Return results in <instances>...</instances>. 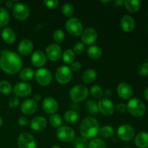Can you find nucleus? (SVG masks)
<instances>
[{
  "label": "nucleus",
  "instance_id": "nucleus-25",
  "mask_svg": "<svg viewBox=\"0 0 148 148\" xmlns=\"http://www.w3.org/2000/svg\"><path fill=\"white\" fill-rule=\"evenodd\" d=\"M97 78V72L95 69H89L82 74V80L87 84L93 82Z\"/></svg>",
  "mask_w": 148,
  "mask_h": 148
},
{
  "label": "nucleus",
  "instance_id": "nucleus-48",
  "mask_svg": "<svg viewBox=\"0 0 148 148\" xmlns=\"http://www.w3.org/2000/svg\"><path fill=\"white\" fill-rule=\"evenodd\" d=\"M104 96H105V98H106V99H109L112 96V92L110 90H106L104 92Z\"/></svg>",
  "mask_w": 148,
  "mask_h": 148
},
{
  "label": "nucleus",
  "instance_id": "nucleus-44",
  "mask_svg": "<svg viewBox=\"0 0 148 148\" xmlns=\"http://www.w3.org/2000/svg\"><path fill=\"white\" fill-rule=\"evenodd\" d=\"M43 4H44L48 8L53 9L59 5V1H58V0H53V1H52V0H51V1L45 0V1H43Z\"/></svg>",
  "mask_w": 148,
  "mask_h": 148
},
{
  "label": "nucleus",
  "instance_id": "nucleus-41",
  "mask_svg": "<svg viewBox=\"0 0 148 148\" xmlns=\"http://www.w3.org/2000/svg\"><path fill=\"white\" fill-rule=\"evenodd\" d=\"M138 73L141 76H147V75H148V62L142 64L139 66Z\"/></svg>",
  "mask_w": 148,
  "mask_h": 148
},
{
  "label": "nucleus",
  "instance_id": "nucleus-55",
  "mask_svg": "<svg viewBox=\"0 0 148 148\" xmlns=\"http://www.w3.org/2000/svg\"><path fill=\"white\" fill-rule=\"evenodd\" d=\"M101 2H102V3H108V2H110V1H109V0H108V1H101Z\"/></svg>",
  "mask_w": 148,
  "mask_h": 148
},
{
  "label": "nucleus",
  "instance_id": "nucleus-7",
  "mask_svg": "<svg viewBox=\"0 0 148 148\" xmlns=\"http://www.w3.org/2000/svg\"><path fill=\"white\" fill-rule=\"evenodd\" d=\"M36 79L41 86H47L52 80L51 72L46 68H40L36 72Z\"/></svg>",
  "mask_w": 148,
  "mask_h": 148
},
{
  "label": "nucleus",
  "instance_id": "nucleus-50",
  "mask_svg": "<svg viewBox=\"0 0 148 148\" xmlns=\"http://www.w3.org/2000/svg\"><path fill=\"white\" fill-rule=\"evenodd\" d=\"M123 4H124V1L122 0H116L114 2V4L116 7H121Z\"/></svg>",
  "mask_w": 148,
  "mask_h": 148
},
{
  "label": "nucleus",
  "instance_id": "nucleus-27",
  "mask_svg": "<svg viewBox=\"0 0 148 148\" xmlns=\"http://www.w3.org/2000/svg\"><path fill=\"white\" fill-rule=\"evenodd\" d=\"M87 54L92 59H98L102 55V51L98 46H90L87 49Z\"/></svg>",
  "mask_w": 148,
  "mask_h": 148
},
{
  "label": "nucleus",
  "instance_id": "nucleus-43",
  "mask_svg": "<svg viewBox=\"0 0 148 148\" xmlns=\"http://www.w3.org/2000/svg\"><path fill=\"white\" fill-rule=\"evenodd\" d=\"M20 103L18 98L17 96H12L10 98L8 102V105L10 108H16Z\"/></svg>",
  "mask_w": 148,
  "mask_h": 148
},
{
  "label": "nucleus",
  "instance_id": "nucleus-51",
  "mask_svg": "<svg viewBox=\"0 0 148 148\" xmlns=\"http://www.w3.org/2000/svg\"><path fill=\"white\" fill-rule=\"evenodd\" d=\"M40 98H41V96H40V95H38V94H37V95H36L34 96V101H36V102H37V101H39L40 100Z\"/></svg>",
  "mask_w": 148,
  "mask_h": 148
},
{
  "label": "nucleus",
  "instance_id": "nucleus-17",
  "mask_svg": "<svg viewBox=\"0 0 148 148\" xmlns=\"http://www.w3.org/2000/svg\"><path fill=\"white\" fill-rule=\"evenodd\" d=\"M37 102L33 99H27L24 101L22 103L20 109L22 113L25 115H32L37 110Z\"/></svg>",
  "mask_w": 148,
  "mask_h": 148
},
{
  "label": "nucleus",
  "instance_id": "nucleus-31",
  "mask_svg": "<svg viewBox=\"0 0 148 148\" xmlns=\"http://www.w3.org/2000/svg\"><path fill=\"white\" fill-rule=\"evenodd\" d=\"M100 134L103 138H110L114 134V130L111 126L105 125L100 130Z\"/></svg>",
  "mask_w": 148,
  "mask_h": 148
},
{
  "label": "nucleus",
  "instance_id": "nucleus-35",
  "mask_svg": "<svg viewBox=\"0 0 148 148\" xmlns=\"http://www.w3.org/2000/svg\"><path fill=\"white\" fill-rule=\"evenodd\" d=\"M12 92V86L11 84L7 81L1 80L0 82V92L3 95H8Z\"/></svg>",
  "mask_w": 148,
  "mask_h": 148
},
{
  "label": "nucleus",
  "instance_id": "nucleus-6",
  "mask_svg": "<svg viewBox=\"0 0 148 148\" xmlns=\"http://www.w3.org/2000/svg\"><path fill=\"white\" fill-rule=\"evenodd\" d=\"M56 81L59 83L65 85L70 82L72 77V71L67 66H61L56 69L55 73Z\"/></svg>",
  "mask_w": 148,
  "mask_h": 148
},
{
  "label": "nucleus",
  "instance_id": "nucleus-56",
  "mask_svg": "<svg viewBox=\"0 0 148 148\" xmlns=\"http://www.w3.org/2000/svg\"><path fill=\"white\" fill-rule=\"evenodd\" d=\"M3 2H4V1H2V0H0V4H2Z\"/></svg>",
  "mask_w": 148,
  "mask_h": 148
},
{
  "label": "nucleus",
  "instance_id": "nucleus-11",
  "mask_svg": "<svg viewBox=\"0 0 148 148\" xmlns=\"http://www.w3.org/2000/svg\"><path fill=\"white\" fill-rule=\"evenodd\" d=\"M134 128L129 124H122L120 126L117 130V135L119 138L123 141H130L134 137Z\"/></svg>",
  "mask_w": 148,
  "mask_h": 148
},
{
  "label": "nucleus",
  "instance_id": "nucleus-19",
  "mask_svg": "<svg viewBox=\"0 0 148 148\" xmlns=\"http://www.w3.org/2000/svg\"><path fill=\"white\" fill-rule=\"evenodd\" d=\"M31 62L36 67H41L46 63V56L41 51H36L32 54Z\"/></svg>",
  "mask_w": 148,
  "mask_h": 148
},
{
  "label": "nucleus",
  "instance_id": "nucleus-49",
  "mask_svg": "<svg viewBox=\"0 0 148 148\" xmlns=\"http://www.w3.org/2000/svg\"><path fill=\"white\" fill-rule=\"evenodd\" d=\"M13 6H14V4H13V2L12 1H5V7L7 9L12 8V7H13Z\"/></svg>",
  "mask_w": 148,
  "mask_h": 148
},
{
  "label": "nucleus",
  "instance_id": "nucleus-8",
  "mask_svg": "<svg viewBox=\"0 0 148 148\" xmlns=\"http://www.w3.org/2000/svg\"><path fill=\"white\" fill-rule=\"evenodd\" d=\"M12 14L17 20H24L28 17L30 14V10L25 4L18 2L13 6Z\"/></svg>",
  "mask_w": 148,
  "mask_h": 148
},
{
  "label": "nucleus",
  "instance_id": "nucleus-29",
  "mask_svg": "<svg viewBox=\"0 0 148 148\" xmlns=\"http://www.w3.org/2000/svg\"><path fill=\"white\" fill-rule=\"evenodd\" d=\"M34 76V71L32 68L26 67L20 71V78L23 81H29Z\"/></svg>",
  "mask_w": 148,
  "mask_h": 148
},
{
  "label": "nucleus",
  "instance_id": "nucleus-53",
  "mask_svg": "<svg viewBox=\"0 0 148 148\" xmlns=\"http://www.w3.org/2000/svg\"><path fill=\"white\" fill-rule=\"evenodd\" d=\"M2 124H3V120H2V119H1V117H0V127H1V126L2 125Z\"/></svg>",
  "mask_w": 148,
  "mask_h": 148
},
{
  "label": "nucleus",
  "instance_id": "nucleus-57",
  "mask_svg": "<svg viewBox=\"0 0 148 148\" xmlns=\"http://www.w3.org/2000/svg\"><path fill=\"white\" fill-rule=\"evenodd\" d=\"M124 148H131V147H124Z\"/></svg>",
  "mask_w": 148,
  "mask_h": 148
},
{
  "label": "nucleus",
  "instance_id": "nucleus-5",
  "mask_svg": "<svg viewBox=\"0 0 148 148\" xmlns=\"http://www.w3.org/2000/svg\"><path fill=\"white\" fill-rule=\"evenodd\" d=\"M66 31L73 36H79L83 32L82 23L76 17H71L68 19L65 24Z\"/></svg>",
  "mask_w": 148,
  "mask_h": 148
},
{
  "label": "nucleus",
  "instance_id": "nucleus-10",
  "mask_svg": "<svg viewBox=\"0 0 148 148\" xmlns=\"http://www.w3.org/2000/svg\"><path fill=\"white\" fill-rule=\"evenodd\" d=\"M19 148H36V143L33 136L29 133L24 132L19 135L17 138Z\"/></svg>",
  "mask_w": 148,
  "mask_h": 148
},
{
  "label": "nucleus",
  "instance_id": "nucleus-40",
  "mask_svg": "<svg viewBox=\"0 0 148 148\" xmlns=\"http://www.w3.org/2000/svg\"><path fill=\"white\" fill-rule=\"evenodd\" d=\"M88 143L86 139L83 137L77 138L75 143V148H88Z\"/></svg>",
  "mask_w": 148,
  "mask_h": 148
},
{
  "label": "nucleus",
  "instance_id": "nucleus-28",
  "mask_svg": "<svg viewBox=\"0 0 148 148\" xmlns=\"http://www.w3.org/2000/svg\"><path fill=\"white\" fill-rule=\"evenodd\" d=\"M64 118L66 122L72 124V123H75L77 121L78 119H79V114L75 110H69L65 113Z\"/></svg>",
  "mask_w": 148,
  "mask_h": 148
},
{
  "label": "nucleus",
  "instance_id": "nucleus-15",
  "mask_svg": "<svg viewBox=\"0 0 148 148\" xmlns=\"http://www.w3.org/2000/svg\"><path fill=\"white\" fill-rule=\"evenodd\" d=\"M46 57L52 62H56L59 60L62 56V49L59 45L56 43H52L47 46L46 49Z\"/></svg>",
  "mask_w": 148,
  "mask_h": 148
},
{
  "label": "nucleus",
  "instance_id": "nucleus-2",
  "mask_svg": "<svg viewBox=\"0 0 148 148\" xmlns=\"http://www.w3.org/2000/svg\"><path fill=\"white\" fill-rule=\"evenodd\" d=\"M79 131L83 138L86 140L93 138L100 131L99 123L93 117H87L80 123Z\"/></svg>",
  "mask_w": 148,
  "mask_h": 148
},
{
  "label": "nucleus",
  "instance_id": "nucleus-36",
  "mask_svg": "<svg viewBox=\"0 0 148 148\" xmlns=\"http://www.w3.org/2000/svg\"><path fill=\"white\" fill-rule=\"evenodd\" d=\"M88 148H106V145L103 140L93 139L88 143Z\"/></svg>",
  "mask_w": 148,
  "mask_h": 148
},
{
  "label": "nucleus",
  "instance_id": "nucleus-14",
  "mask_svg": "<svg viewBox=\"0 0 148 148\" xmlns=\"http://www.w3.org/2000/svg\"><path fill=\"white\" fill-rule=\"evenodd\" d=\"M98 111L104 116H111L114 112V106L113 103L109 99L103 98L100 100L98 103Z\"/></svg>",
  "mask_w": 148,
  "mask_h": 148
},
{
  "label": "nucleus",
  "instance_id": "nucleus-24",
  "mask_svg": "<svg viewBox=\"0 0 148 148\" xmlns=\"http://www.w3.org/2000/svg\"><path fill=\"white\" fill-rule=\"evenodd\" d=\"M1 37L3 40L7 44H12L16 40V34L13 30L10 27H6L1 32Z\"/></svg>",
  "mask_w": 148,
  "mask_h": 148
},
{
  "label": "nucleus",
  "instance_id": "nucleus-37",
  "mask_svg": "<svg viewBox=\"0 0 148 148\" xmlns=\"http://www.w3.org/2000/svg\"><path fill=\"white\" fill-rule=\"evenodd\" d=\"M90 92L91 96L97 99H100L103 96V90L99 85H93L90 88Z\"/></svg>",
  "mask_w": 148,
  "mask_h": 148
},
{
  "label": "nucleus",
  "instance_id": "nucleus-22",
  "mask_svg": "<svg viewBox=\"0 0 148 148\" xmlns=\"http://www.w3.org/2000/svg\"><path fill=\"white\" fill-rule=\"evenodd\" d=\"M47 125L46 119L42 116H36L32 119L30 122V127L34 131H42Z\"/></svg>",
  "mask_w": 148,
  "mask_h": 148
},
{
  "label": "nucleus",
  "instance_id": "nucleus-16",
  "mask_svg": "<svg viewBox=\"0 0 148 148\" xmlns=\"http://www.w3.org/2000/svg\"><path fill=\"white\" fill-rule=\"evenodd\" d=\"M32 87L27 82H19L16 84L13 89L14 94L17 97H26L30 94Z\"/></svg>",
  "mask_w": 148,
  "mask_h": 148
},
{
  "label": "nucleus",
  "instance_id": "nucleus-34",
  "mask_svg": "<svg viewBox=\"0 0 148 148\" xmlns=\"http://www.w3.org/2000/svg\"><path fill=\"white\" fill-rule=\"evenodd\" d=\"M49 122L51 125L54 128H59L62 127V119L59 114H52L51 117L49 118Z\"/></svg>",
  "mask_w": 148,
  "mask_h": 148
},
{
  "label": "nucleus",
  "instance_id": "nucleus-12",
  "mask_svg": "<svg viewBox=\"0 0 148 148\" xmlns=\"http://www.w3.org/2000/svg\"><path fill=\"white\" fill-rule=\"evenodd\" d=\"M42 108L44 112L48 114H54L59 108L58 103L52 97H46L42 102Z\"/></svg>",
  "mask_w": 148,
  "mask_h": 148
},
{
  "label": "nucleus",
  "instance_id": "nucleus-30",
  "mask_svg": "<svg viewBox=\"0 0 148 148\" xmlns=\"http://www.w3.org/2000/svg\"><path fill=\"white\" fill-rule=\"evenodd\" d=\"M10 21V15L6 9L0 7V27H5Z\"/></svg>",
  "mask_w": 148,
  "mask_h": 148
},
{
  "label": "nucleus",
  "instance_id": "nucleus-32",
  "mask_svg": "<svg viewBox=\"0 0 148 148\" xmlns=\"http://www.w3.org/2000/svg\"><path fill=\"white\" fill-rule=\"evenodd\" d=\"M62 59L66 64H72L75 59V53L72 49H66L62 54Z\"/></svg>",
  "mask_w": 148,
  "mask_h": 148
},
{
  "label": "nucleus",
  "instance_id": "nucleus-59",
  "mask_svg": "<svg viewBox=\"0 0 148 148\" xmlns=\"http://www.w3.org/2000/svg\"><path fill=\"white\" fill-rule=\"evenodd\" d=\"M147 31H148V27H147Z\"/></svg>",
  "mask_w": 148,
  "mask_h": 148
},
{
  "label": "nucleus",
  "instance_id": "nucleus-33",
  "mask_svg": "<svg viewBox=\"0 0 148 148\" xmlns=\"http://www.w3.org/2000/svg\"><path fill=\"white\" fill-rule=\"evenodd\" d=\"M85 107H86V109L90 114H93V115H95L98 113V104L95 101H87V103H85Z\"/></svg>",
  "mask_w": 148,
  "mask_h": 148
},
{
  "label": "nucleus",
  "instance_id": "nucleus-9",
  "mask_svg": "<svg viewBox=\"0 0 148 148\" xmlns=\"http://www.w3.org/2000/svg\"><path fill=\"white\" fill-rule=\"evenodd\" d=\"M56 136L59 140L64 143H69L75 139V132L71 127L63 126L58 128Z\"/></svg>",
  "mask_w": 148,
  "mask_h": 148
},
{
  "label": "nucleus",
  "instance_id": "nucleus-52",
  "mask_svg": "<svg viewBox=\"0 0 148 148\" xmlns=\"http://www.w3.org/2000/svg\"><path fill=\"white\" fill-rule=\"evenodd\" d=\"M145 98L148 101V87L146 88L145 90Z\"/></svg>",
  "mask_w": 148,
  "mask_h": 148
},
{
  "label": "nucleus",
  "instance_id": "nucleus-47",
  "mask_svg": "<svg viewBox=\"0 0 148 148\" xmlns=\"http://www.w3.org/2000/svg\"><path fill=\"white\" fill-rule=\"evenodd\" d=\"M116 110L119 113H124L127 111V106L125 105L123 103H119L118 105L116 106Z\"/></svg>",
  "mask_w": 148,
  "mask_h": 148
},
{
  "label": "nucleus",
  "instance_id": "nucleus-26",
  "mask_svg": "<svg viewBox=\"0 0 148 148\" xmlns=\"http://www.w3.org/2000/svg\"><path fill=\"white\" fill-rule=\"evenodd\" d=\"M124 4L126 9L130 12H137L140 8V2L138 0H126L124 1Z\"/></svg>",
  "mask_w": 148,
  "mask_h": 148
},
{
  "label": "nucleus",
  "instance_id": "nucleus-60",
  "mask_svg": "<svg viewBox=\"0 0 148 148\" xmlns=\"http://www.w3.org/2000/svg\"><path fill=\"white\" fill-rule=\"evenodd\" d=\"M147 16H148V13H147Z\"/></svg>",
  "mask_w": 148,
  "mask_h": 148
},
{
  "label": "nucleus",
  "instance_id": "nucleus-4",
  "mask_svg": "<svg viewBox=\"0 0 148 148\" xmlns=\"http://www.w3.org/2000/svg\"><path fill=\"white\" fill-rule=\"evenodd\" d=\"M89 91L87 87L82 85H77L74 86L69 91V96L75 103L81 102L88 97Z\"/></svg>",
  "mask_w": 148,
  "mask_h": 148
},
{
  "label": "nucleus",
  "instance_id": "nucleus-13",
  "mask_svg": "<svg viewBox=\"0 0 148 148\" xmlns=\"http://www.w3.org/2000/svg\"><path fill=\"white\" fill-rule=\"evenodd\" d=\"M98 33L92 27H88L81 34V39L84 45H91L96 40Z\"/></svg>",
  "mask_w": 148,
  "mask_h": 148
},
{
  "label": "nucleus",
  "instance_id": "nucleus-46",
  "mask_svg": "<svg viewBox=\"0 0 148 148\" xmlns=\"http://www.w3.org/2000/svg\"><path fill=\"white\" fill-rule=\"evenodd\" d=\"M28 119L27 117L22 116L18 119V124L20 127H26L28 124Z\"/></svg>",
  "mask_w": 148,
  "mask_h": 148
},
{
  "label": "nucleus",
  "instance_id": "nucleus-23",
  "mask_svg": "<svg viewBox=\"0 0 148 148\" xmlns=\"http://www.w3.org/2000/svg\"><path fill=\"white\" fill-rule=\"evenodd\" d=\"M134 143L139 148H146L148 147V133L142 132L136 135Z\"/></svg>",
  "mask_w": 148,
  "mask_h": 148
},
{
  "label": "nucleus",
  "instance_id": "nucleus-39",
  "mask_svg": "<svg viewBox=\"0 0 148 148\" xmlns=\"http://www.w3.org/2000/svg\"><path fill=\"white\" fill-rule=\"evenodd\" d=\"M64 33L61 29H58V30H55L54 33H53V38L56 43H62L64 39Z\"/></svg>",
  "mask_w": 148,
  "mask_h": 148
},
{
  "label": "nucleus",
  "instance_id": "nucleus-38",
  "mask_svg": "<svg viewBox=\"0 0 148 148\" xmlns=\"http://www.w3.org/2000/svg\"><path fill=\"white\" fill-rule=\"evenodd\" d=\"M62 12L65 16L69 17L73 15L75 10H74V7L72 4H69V3H66V4H63V6H62Z\"/></svg>",
  "mask_w": 148,
  "mask_h": 148
},
{
  "label": "nucleus",
  "instance_id": "nucleus-54",
  "mask_svg": "<svg viewBox=\"0 0 148 148\" xmlns=\"http://www.w3.org/2000/svg\"><path fill=\"white\" fill-rule=\"evenodd\" d=\"M51 148H61L59 146H57V145H54V146H52Z\"/></svg>",
  "mask_w": 148,
  "mask_h": 148
},
{
  "label": "nucleus",
  "instance_id": "nucleus-20",
  "mask_svg": "<svg viewBox=\"0 0 148 148\" xmlns=\"http://www.w3.org/2000/svg\"><path fill=\"white\" fill-rule=\"evenodd\" d=\"M121 27L124 32H131L135 27V22L130 15H124L121 20Z\"/></svg>",
  "mask_w": 148,
  "mask_h": 148
},
{
  "label": "nucleus",
  "instance_id": "nucleus-58",
  "mask_svg": "<svg viewBox=\"0 0 148 148\" xmlns=\"http://www.w3.org/2000/svg\"><path fill=\"white\" fill-rule=\"evenodd\" d=\"M0 34H1V30H0Z\"/></svg>",
  "mask_w": 148,
  "mask_h": 148
},
{
  "label": "nucleus",
  "instance_id": "nucleus-1",
  "mask_svg": "<svg viewBox=\"0 0 148 148\" xmlns=\"http://www.w3.org/2000/svg\"><path fill=\"white\" fill-rule=\"evenodd\" d=\"M0 66L9 75H15L23 66V61L17 53L10 50H3L0 55Z\"/></svg>",
  "mask_w": 148,
  "mask_h": 148
},
{
  "label": "nucleus",
  "instance_id": "nucleus-3",
  "mask_svg": "<svg viewBox=\"0 0 148 148\" xmlns=\"http://www.w3.org/2000/svg\"><path fill=\"white\" fill-rule=\"evenodd\" d=\"M127 110L133 116L140 117L145 113L146 107L143 101L137 98H134L128 102Z\"/></svg>",
  "mask_w": 148,
  "mask_h": 148
},
{
  "label": "nucleus",
  "instance_id": "nucleus-42",
  "mask_svg": "<svg viewBox=\"0 0 148 148\" xmlns=\"http://www.w3.org/2000/svg\"><path fill=\"white\" fill-rule=\"evenodd\" d=\"M84 50H85V45L82 43L78 42V43H75L73 46V51L75 53H77V54H80V53H83Z\"/></svg>",
  "mask_w": 148,
  "mask_h": 148
},
{
  "label": "nucleus",
  "instance_id": "nucleus-45",
  "mask_svg": "<svg viewBox=\"0 0 148 148\" xmlns=\"http://www.w3.org/2000/svg\"><path fill=\"white\" fill-rule=\"evenodd\" d=\"M82 66H81V64L78 62H74L73 63L71 64V70L74 71V72H77L79 69H81Z\"/></svg>",
  "mask_w": 148,
  "mask_h": 148
},
{
  "label": "nucleus",
  "instance_id": "nucleus-18",
  "mask_svg": "<svg viewBox=\"0 0 148 148\" xmlns=\"http://www.w3.org/2000/svg\"><path fill=\"white\" fill-rule=\"evenodd\" d=\"M117 93L121 98L127 100L132 97L133 94V90L131 85L126 82L120 83L117 87Z\"/></svg>",
  "mask_w": 148,
  "mask_h": 148
},
{
  "label": "nucleus",
  "instance_id": "nucleus-21",
  "mask_svg": "<svg viewBox=\"0 0 148 148\" xmlns=\"http://www.w3.org/2000/svg\"><path fill=\"white\" fill-rule=\"evenodd\" d=\"M33 49V44L29 39H24L18 46V51L23 56H27L32 52Z\"/></svg>",
  "mask_w": 148,
  "mask_h": 148
}]
</instances>
